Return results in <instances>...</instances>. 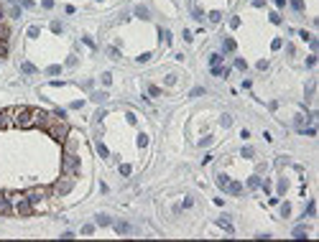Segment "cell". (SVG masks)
Instances as JSON below:
<instances>
[{
	"label": "cell",
	"mask_w": 319,
	"mask_h": 242,
	"mask_svg": "<svg viewBox=\"0 0 319 242\" xmlns=\"http://www.w3.org/2000/svg\"><path fill=\"white\" fill-rule=\"evenodd\" d=\"M0 18H3V10H0Z\"/></svg>",
	"instance_id": "cell-47"
},
{
	"label": "cell",
	"mask_w": 319,
	"mask_h": 242,
	"mask_svg": "<svg viewBox=\"0 0 319 242\" xmlns=\"http://www.w3.org/2000/svg\"><path fill=\"white\" fill-rule=\"evenodd\" d=\"M220 61H222L220 54H212V56H210V64H212V66H220Z\"/></svg>",
	"instance_id": "cell-18"
},
{
	"label": "cell",
	"mask_w": 319,
	"mask_h": 242,
	"mask_svg": "<svg viewBox=\"0 0 319 242\" xmlns=\"http://www.w3.org/2000/svg\"><path fill=\"white\" fill-rule=\"evenodd\" d=\"M0 39H5V41L10 39V26L8 23H0Z\"/></svg>",
	"instance_id": "cell-13"
},
{
	"label": "cell",
	"mask_w": 319,
	"mask_h": 242,
	"mask_svg": "<svg viewBox=\"0 0 319 242\" xmlns=\"http://www.w3.org/2000/svg\"><path fill=\"white\" fill-rule=\"evenodd\" d=\"M281 214H284V217L291 214V207H289V204H281Z\"/></svg>",
	"instance_id": "cell-27"
},
{
	"label": "cell",
	"mask_w": 319,
	"mask_h": 242,
	"mask_svg": "<svg viewBox=\"0 0 319 242\" xmlns=\"http://www.w3.org/2000/svg\"><path fill=\"white\" fill-rule=\"evenodd\" d=\"M248 186H253V189H258V186H260V178H258V176H250V181H248Z\"/></svg>",
	"instance_id": "cell-20"
},
{
	"label": "cell",
	"mask_w": 319,
	"mask_h": 242,
	"mask_svg": "<svg viewBox=\"0 0 319 242\" xmlns=\"http://www.w3.org/2000/svg\"><path fill=\"white\" fill-rule=\"evenodd\" d=\"M130 171H133V168H130L128 163H123V166H120V173H123V176H130Z\"/></svg>",
	"instance_id": "cell-22"
},
{
	"label": "cell",
	"mask_w": 319,
	"mask_h": 242,
	"mask_svg": "<svg viewBox=\"0 0 319 242\" xmlns=\"http://www.w3.org/2000/svg\"><path fill=\"white\" fill-rule=\"evenodd\" d=\"M41 5H44V8H54V0H44Z\"/></svg>",
	"instance_id": "cell-44"
},
{
	"label": "cell",
	"mask_w": 319,
	"mask_h": 242,
	"mask_svg": "<svg viewBox=\"0 0 319 242\" xmlns=\"http://www.w3.org/2000/svg\"><path fill=\"white\" fill-rule=\"evenodd\" d=\"M235 46H237V44H235L232 39H225V51H235Z\"/></svg>",
	"instance_id": "cell-15"
},
{
	"label": "cell",
	"mask_w": 319,
	"mask_h": 242,
	"mask_svg": "<svg viewBox=\"0 0 319 242\" xmlns=\"http://www.w3.org/2000/svg\"><path fill=\"white\" fill-rule=\"evenodd\" d=\"M77 171H79V161H77V156H74V153H66V156H64V173L74 176Z\"/></svg>",
	"instance_id": "cell-6"
},
{
	"label": "cell",
	"mask_w": 319,
	"mask_h": 242,
	"mask_svg": "<svg viewBox=\"0 0 319 242\" xmlns=\"http://www.w3.org/2000/svg\"><path fill=\"white\" fill-rule=\"evenodd\" d=\"M13 110H0V130H5V127H13Z\"/></svg>",
	"instance_id": "cell-7"
},
{
	"label": "cell",
	"mask_w": 319,
	"mask_h": 242,
	"mask_svg": "<svg viewBox=\"0 0 319 242\" xmlns=\"http://www.w3.org/2000/svg\"><path fill=\"white\" fill-rule=\"evenodd\" d=\"M235 66H237L240 71H245V69H248V64H245V61H242V59H235Z\"/></svg>",
	"instance_id": "cell-23"
},
{
	"label": "cell",
	"mask_w": 319,
	"mask_h": 242,
	"mask_svg": "<svg viewBox=\"0 0 319 242\" xmlns=\"http://www.w3.org/2000/svg\"><path fill=\"white\" fill-rule=\"evenodd\" d=\"M13 209H15V214H21V217H31L33 214V201L23 194L18 201H13Z\"/></svg>",
	"instance_id": "cell-3"
},
{
	"label": "cell",
	"mask_w": 319,
	"mask_h": 242,
	"mask_svg": "<svg viewBox=\"0 0 319 242\" xmlns=\"http://www.w3.org/2000/svg\"><path fill=\"white\" fill-rule=\"evenodd\" d=\"M97 153H100L102 158H107V156H110V151H107V148H105L102 143H97Z\"/></svg>",
	"instance_id": "cell-17"
},
{
	"label": "cell",
	"mask_w": 319,
	"mask_h": 242,
	"mask_svg": "<svg viewBox=\"0 0 319 242\" xmlns=\"http://www.w3.org/2000/svg\"><path fill=\"white\" fill-rule=\"evenodd\" d=\"M28 36H31V39H36V36H39V28L31 26V28H28Z\"/></svg>",
	"instance_id": "cell-32"
},
{
	"label": "cell",
	"mask_w": 319,
	"mask_h": 242,
	"mask_svg": "<svg viewBox=\"0 0 319 242\" xmlns=\"http://www.w3.org/2000/svg\"><path fill=\"white\" fill-rule=\"evenodd\" d=\"M242 156H245V158H253V148L245 145V148H242Z\"/></svg>",
	"instance_id": "cell-26"
},
{
	"label": "cell",
	"mask_w": 319,
	"mask_h": 242,
	"mask_svg": "<svg viewBox=\"0 0 319 242\" xmlns=\"http://www.w3.org/2000/svg\"><path fill=\"white\" fill-rule=\"evenodd\" d=\"M82 41H84V44H87L89 49H97V44H95V41H92V39H89V36H84V39H82Z\"/></svg>",
	"instance_id": "cell-28"
},
{
	"label": "cell",
	"mask_w": 319,
	"mask_h": 242,
	"mask_svg": "<svg viewBox=\"0 0 319 242\" xmlns=\"http://www.w3.org/2000/svg\"><path fill=\"white\" fill-rule=\"evenodd\" d=\"M227 181H230V178H227V176H222V173H220V176H217V183H220V186H225V183H227Z\"/></svg>",
	"instance_id": "cell-36"
},
{
	"label": "cell",
	"mask_w": 319,
	"mask_h": 242,
	"mask_svg": "<svg viewBox=\"0 0 319 242\" xmlns=\"http://www.w3.org/2000/svg\"><path fill=\"white\" fill-rule=\"evenodd\" d=\"M212 74H215V77H222L225 69H222V66H212Z\"/></svg>",
	"instance_id": "cell-29"
},
{
	"label": "cell",
	"mask_w": 319,
	"mask_h": 242,
	"mask_svg": "<svg viewBox=\"0 0 319 242\" xmlns=\"http://www.w3.org/2000/svg\"><path fill=\"white\" fill-rule=\"evenodd\" d=\"M189 207H194V201H192V196H186L184 199V209H189Z\"/></svg>",
	"instance_id": "cell-38"
},
{
	"label": "cell",
	"mask_w": 319,
	"mask_h": 242,
	"mask_svg": "<svg viewBox=\"0 0 319 242\" xmlns=\"http://www.w3.org/2000/svg\"><path fill=\"white\" fill-rule=\"evenodd\" d=\"M210 143H212V138H210V135H207V138H202V140H199V145H202V148H204V145H210Z\"/></svg>",
	"instance_id": "cell-41"
},
{
	"label": "cell",
	"mask_w": 319,
	"mask_h": 242,
	"mask_svg": "<svg viewBox=\"0 0 319 242\" xmlns=\"http://www.w3.org/2000/svg\"><path fill=\"white\" fill-rule=\"evenodd\" d=\"M115 232H118V234H130L133 229H130L128 222H118V224H115Z\"/></svg>",
	"instance_id": "cell-10"
},
{
	"label": "cell",
	"mask_w": 319,
	"mask_h": 242,
	"mask_svg": "<svg viewBox=\"0 0 319 242\" xmlns=\"http://www.w3.org/2000/svg\"><path fill=\"white\" fill-rule=\"evenodd\" d=\"M281 44H284V41H281V39H276V41L271 44V46H273V51H278V49H281Z\"/></svg>",
	"instance_id": "cell-42"
},
{
	"label": "cell",
	"mask_w": 319,
	"mask_h": 242,
	"mask_svg": "<svg viewBox=\"0 0 319 242\" xmlns=\"http://www.w3.org/2000/svg\"><path fill=\"white\" fill-rule=\"evenodd\" d=\"M61 71V66L59 64H54V66H49V74H51V77H56V74H59Z\"/></svg>",
	"instance_id": "cell-21"
},
{
	"label": "cell",
	"mask_w": 319,
	"mask_h": 242,
	"mask_svg": "<svg viewBox=\"0 0 319 242\" xmlns=\"http://www.w3.org/2000/svg\"><path fill=\"white\" fill-rule=\"evenodd\" d=\"M314 64H316V56H314V54H311V56L306 59V66H314Z\"/></svg>",
	"instance_id": "cell-43"
},
{
	"label": "cell",
	"mask_w": 319,
	"mask_h": 242,
	"mask_svg": "<svg viewBox=\"0 0 319 242\" xmlns=\"http://www.w3.org/2000/svg\"><path fill=\"white\" fill-rule=\"evenodd\" d=\"M253 5H255V8H260V5H266V0H253Z\"/></svg>",
	"instance_id": "cell-45"
},
{
	"label": "cell",
	"mask_w": 319,
	"mask_h": 242,
	"mask_svg": "<svg viewBox=\"0 0 319 242\" xmlns=\"http://www.w3.org/2000/svg\"><path fill=\"white\" fill-rule=\"evenodd\" d=\"M72 186H74V176L64 173L59 181L54 183V194H66V191H72Z\"/></svg>",
	"instance_id": "cell-4"
},
{
	"label": "cell",
	"mask_w": 319,
	"mask_h": 242,
	"mask_svg": "<svg viewBox=\"0 0 319 242\" xmlns=\"http://www.w3.org/2000/svg\"><path fill=\"white\" fill-rule=\"evenodd\" d=\"M311 95H314V82L306 84V97H311Z\"/></svg>",
	"instance_id": "cell-35"
},
{
	"label": "cell",
	"mask_w": 319,
	"mask_h": 242,
	"mask_svg": "<svg viewBox=\"0 0 319 242\" xmlns=\"http://www.w3.org/2000/svg\"><path fill=\"white\" fill-rule=\"evenodd\" d=\"M273 3H276L278 8H284V5H286V0H273Z\"/></svg>",
	"instance_id": "cell-46"
},
{
	"label": "cell",
	"mask_w": 319,
	"mask_h": 242,
	"mask_svg": "<svg viewBox=\"0 0 319 242\" xmlns=\"http://www.w3.org/2000/svg\"><path fill=\"white\" fill-rule=\"evenodd\" d=\"M294 237H306V232H304L301 227H296V229H294Z\"/></svg>",
	"instance_id": "cell-34"
},
{
	"label": "cell",
	"mask_w": 319,
	"mask_h": 242,
	"mask_svg": "<svg viewBox=\"0 0 319 242\" xmlns=\"http://www.w3.org/2000/svg\"><path fill=\"white\" fill-rule=\"evenodd\" d=\"M222 189L227 191V194H242V183H237V181H227Z\"/></svg>",
	"instance_id": "cell-8"
},
{
	"label": "cell",
	"mask_w": 319,
	"mask_h": 242,
	"mask_svg": "<svg viewBox=\"0 0 319 242\" xmlns=\"http://www.w3.org/2000/svg\"><path fill=\"white\" fill-rule=\"evenodd\" d=\"M306 214H309V217H314V214H316V209H314V201H311L309 207H306Z\"/></svg>",
	"instance_id": "cell-37"
},
{
	"label": "cell",
	"mask_w": 319,
	"mask_h": 242,
	"mask_svg": "<svg viewBox=\"0 0 319 242\" xmlns=\"http://www.w3.org/2000/svg\"><path fill=\"white\" fill-rule=\"evenodd\" d=\"M161 36H163V41H168V44H171V39H174L171 31H161Z\"/></svg>",
	"instance_id": "cell-30"
},
{
	"label": "cell",
	"mask_w": 319,
	"mask_h": 242,
	"mask_svg": "<svg viewBox=\"0 0 319 242\" xmlns=\"http://www.w3.org/2000/svg\"><path fill=\"white\" fill-rule=\"evenodd\" d=\"M136 15H138V18H143V21H148V18H151V13H148V8H146V5H138V8H136Z\"/></svg>",
	"instance_id": "cell-11"
},
{
	"label": "cell",
	"mask_w": 319,
	"mask_h": 242,
	"mask_svg": "<svg viewBox=\"0 0 319 242\" xmlns=\"http://www.w3.org/2000/svg\"><path fill=\"white\" fill-rule=\"evenodd\" d=\"M46 133L54 138V140H59V143H64L66 140V135H69V122H64L61 117H56L54 122H51V127L46 130Z\"/></svg>",
	"instance_id": "cell-1"
},
{
	"label": "cell",
	"mask_w": 319,
	"mask_h": 242,
	"mask_svg": "<svg viewBox=\"0 0 319 242\" xmlns=\"http://www.w3.org/2000/svg\"><path fill=\"white\" fill-rule=\"evenodd\" d=\"M49 194H54V189H49V186H33V189H28V199L36 204V201H41V199H46Z\"/></svg>",
	"instance_id": "cell-5"
},
{
	"label": "cell",
	"mask_w": 319,
	"mask_h": 242,
	"mask_svg": "<svg viewBox=\"0 0 319 242\" xmlns=\"http://www.w3.org/2000/svg\"><path fill=\"white\" fill-rule=\"evenodd\" d=\"M220 122H222L225 127H230V125H232V117H230V115H222V117H220Z\"/></svg>",
	"instance_id": "cell-19"
},
{
	"label": "cell",
	"mask_w": 319,
	"mask_h": 242,
	"mask_svg": "<svg viewBox=\"0 0 319 242\" xmlns=\"http://www.w3.org/2000/svg\"><path fill=\"white\" fill-rule=\"evenodd\" d=\"M95 222H97V224H102V227H107V224H112V219H110L107 214H97V217H95Z\"/></svg>",
	"instance_id": "cell-12"
},
{
	"label": "cell",
	"mask_w": 319,
	"mask_h": 242,
	"mask_svg": "<svg viewBox=\"0 0 319 242\" xmlns=\"http://www.w3.org/2000/svg\"><path fill=\"white\" fill-rule=\"evenodd\" d=\"M3 56H8V41L0 39V59H3Z\"/></svg>",
	"instance_id": "cell-14"
},
{
	"label": "cell",
	"mask_w": 319,
	"mask_h": 242,
	"mask_svg": "<svg viewBox=\"0 0 319 242\" xmlns=\"http://www.w3.org/2000/svg\"><path fill=\"white\" fill-rule=\"evenodd\" d=\"M51 31L54 33H61V23H51Z\"/></svg>",
	"instance_id": "cell-40"
},
{
	"label": "cell",
	"mask_w": 319,
	"mask_h": 242,
	"mask_svg": "<svg viewBox=\"0 0 319 242\" xmlns=\"http://www.w3.org/2000/svg\"><path fill=\"white\" fill-rule=\"evenodd\" d=\"M102 84H107V87L112 84V77H110V71H105V74H102Z\"/></svg>",
	"instance_id": "cell-24"
},
{
	"label": "cell",
	"mask_w": 319,
	"mask_h": 242,
	"mask_svg": "<svg viewBox=\"0 0 319 242\" xmlns=\"http://www.w3.org/2000/svg\"><path fill=\"white\" fill-rule=\"evenodd\" d=\"M13 122H15V127H33V110H28V107H18L15 112H13Z\"/></svg>",
	"instance_id": "cell-2"
},
{
	"label": "cell",
	"mask_w": 319,
	"mask_h": 242,
	"mask_svg": "<svg viewBox=\"0 0 319 242\" xmlns=\"http://www.w3.org/2000/svg\"><path fill=\"white\" fill-rule=\"evenodd\" d=\"M199 95H204V89H202V87H197V89H192V97H199Z\"/></svg>",
	"instance_id": "cell-39"
},
{
	"label": "cell",
	"mask_w": 319,
	"mask_h": 242,
	"mask_svg": "<svg viewBox=\"0 0 319 242\" xmlns=\"http://www.w3.org/2000/svg\"><path fill=\"white\" fill-rule=\"evenodd\" d=\"M92 100H95V102H102V100H105V92H97V95H92Z\"/></svg>",
	"instance_id": "cell-33"
},
{
	"label": "cell",
	"mask_w": 319,
	"mask_h": 242,
	"mask_svg": "<svg viewBox=\"0 0 319 242\" xmlns=\"http://www.w3.org/2000/svg\"><path fill=\"white\" fill-rule=\"evenodd\" d=\"M291 5H294V10H301V8H304L301 0H291Z\"/></svg>",
	"instance_id": "cell-31"
},
{
	"label": "cell",
	"mask_w": 319,
	"mask_h": 242,
	"mask_svg": "<svg viewBox=\"0 0 319 242\" xmlns=\"http://www.w3.org/2000/svg\"><path fill=\"white\" fill-rule=\"evenodd\" d=\"M220 18H222L220 10H212V13H210V21H212V23H220Z\"/></svg>",
	"instance_id": "cell-16"
},
{
	"label": "cell",
	"mask_w": 319,
	"mask_h": 242,
	"mask_svg": "<svg viewBox=\"0 0 319 242\" xmlns=\"http://www.w3.org/2000/svg\"><path fill=\"white\" fill-rule=\"evenodd\" d=\"M21 69H23V71H26V74H33V71H36V66H33V64H23V66H21Z\"/></svg>",
	"instance_id": "cell-25"
},
{
	"label": "cell",
	"mask_w": 319,
	"mask_h": 242,
	"mask_svg": "<svg viewBox=\"0 0 319 242\" xmlns=\"http://www.w3.org/2000/svg\"><path fill=\"white\" fill-rule=\"evenodd\" d=\"M217 227H222L225 232H230V234L235 232V227H232V222H230L227 217H220V219H217Z\"/></svg>",
	"instance_id": "cell-9"
}]
</instances>
